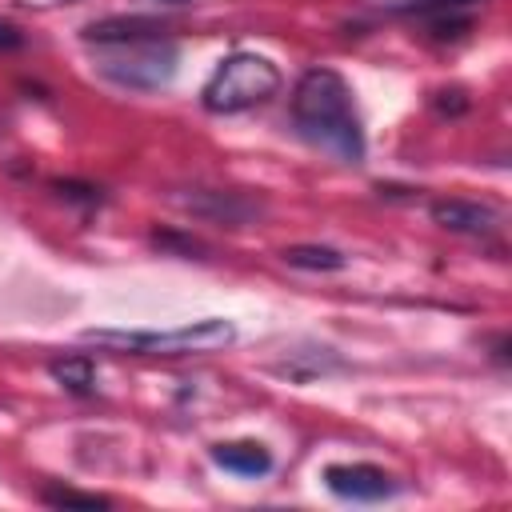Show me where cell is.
Listing matches in <instances>:
<instances>
[{
  "instance_id": "cell-1",
  "label": "cell",
  "mask_w": 512,
  "mask_h": 512,
  "mask_svg": "<svg viewBox=\"0 0 512 512\" xmlns=\"http://www.w3.org/2000/svg\"><path fill=\"white\" fill-rule=\"evenodd\" d=\"M292 124L312 148L344 164L364 160L368 144H364V128L352 104V88L336 68H308L300 76L292 92Z\"/></svg>"
},
{
  "instance_id": "cell-2",
  "label": "cell",
  "mask_w": 512,
  "mask_h": 512,
  "mask_svg": "<svg viewBox=\"0 0 512 512\" xmlns=\"http://www.w3.org/2000/svg\"><path fill=\"white\" fill-rule=\"evenodd\" d=\"M88 344H104V348H120V352H148V356H188V352H216L228 348L236 340L232 320L224 316H208V320H192L180 328H88L84 332Z\"/></svg>"
},
{
  "instance_id": "cell-3",
  "label": "cell",
  "mask_w": 512,
  "mask_h": 512,
  "mask_svg": "<svg viewBox=\"0 0 512 512\" xmlns=\"http://www.w3.org/2000/svg\"><path fill=\"white\" fill-rule=\"evenodd\" d=\"M276 88H280V68L268 56L232 52L216 64V72L200 88V104L212 116H232V112H248L264 104L268 96H276Z\"/></svg>"
},
{
  "instance_id": "cell-4",
  "label": "cell",
  "mask_w": 512,
  "mask_h": 512,
  "mask_svg": "<svg viewBox=\"0 0 512 512\" xmlns=\"http://www.w3.org/2000/svg\"><path fill=\"white\" fill-rule=\"evenodd\" d=\"M176 60H180V52H176L172 40L140 36V40L108 44V52L96 60V68H100V76H108L120 88L156 92L176 76Z\"/></svg>"
},
{
  "instance_id": "cell-5",
  "label": "cell",
  "mask_w": 512,
  "mask_h": 512,
  "mask_svg": "<svg viewBox=\"0 0 512 512\" xmlns=\"http://www.w3.org/2000/svg\"><path fill=\"white\" fill-rule=\"evenodd\" d=\"M324 484L340 500H384V496H392L400 488L376 464H328L324 468Z\"/></svg>"
},
{
  "instance_id": "cell-6",
  "label": "cell",
  "mask_w": 512,
  "mask_h": 512,
  "mask_svg": "<svg viewBox=\"0 0 512 512\" xmlns=\"http://www.w3.org/2000/svg\"><path fill=\"white\" fill-rule=\"evenodd\" d=\"M432 220L448 232H464V236H488L500 228V212L492 204H480V200H432Z\"/></svg>"
},
{
  "instance_id": "cell-7",
  "label": "cell",
  "mask_w": 512,
  "mask_h": 512,
  "mask_svg": "<svg viewBox=\"0 0 512 512\" xmlns=\"http://www.w3.org/2000/svg\"><path fill=\"white\" fill-rule=\"evenodd\" d=\"M212 460L224 472H236V476H264V472H272V452L260 440H228V444H216L212 448Z\"/></svg>"
},
{
  "instance_id": "cell-8",
  "label": "cell",
  "mask_w": 512,
  "mask_h": 512,
  "mask_svg": "<svg viewBox=\"0 0 512 512\" xmlns=\"http://www.w3.org/2000/svg\"><path fill=\"white\" fill-rule=\"evenodd\" d=\"M88 44H120V40H140V36H160V24L156 20H144V16H108V20H96L80 32Z\"/></svg>"
},
{
  "instance_id": "cell-9",
  "label": "cell",
  "mask_w": 512,
  "mask_h": 512,
  "mask_svg": "<svg viewBox=\"0 0 512 512\" xmlns=\"http://www.w3.org/2000/svg\"><path fill=\"white\" fill-rule=\"evenodd\" d=\"M180 204L192 208V212L216 216V220H224V224H244V220L256 212V204L244 200V196H236V192H200V196H184Z\"/></svg>"
},
{
  "instance_id": "cell-10",
  "label": "cell",
  "mask_w": 512,
  "mask_h": 512,
  "mask_svg": "<svg viewBox=\"0 0 512 512\" xmlns=\"http://www.w3.org/2000/svg\"><path fill=\"white\" fill-rule=\"evenodd\" d=\"M48 372H52V380L60 388H68L76 396H92L96 392V368H92L88 356H60V360L48 364Z\"/></svg>"
},
{
  "instance_id": "cell-11",
  "label": "cell",
  "mask_w": 512,
  "mask_h": 512,
  "mask_svg": "<svg viewBox=\"0 0 512 512\" xmlns=\"http://www.w3.org/2000/svg\"><path fill=\"white\" fill-rule=\"evenodd\" d=\"M284 260L292 264V268H308V272H340L348 260L336 252V248H328V244H292V248H284Z\"/></svg>"
},
{
  "instance_id": "cell-12",
  "label": "cell",
  "mask_w": 512,
  "mask_h": 512,
  "mask_svg": "<svg viewBox=\"0 0 512 512\" xmlns=\"http://www.w3.org/2000/svg\"><path fill=\"white\" fill-rule=\"evenodd\" d=\"M44 504L52 508H108V496L96 492H76V488H44Z\"/></svg>"
},
{
  "instance_id": "cell-13",
  "label": "cell",
  "mask_w": 512,
  "mask_h": 512,
  "mask_svg": "<svg viewBox=\"0 0 512 512\" xmlns=\"http://www.w3.org/2000/svg\"><path fill=\"white\" fill-rule=\"evenodd\" d=\"M480 0H416V4H404L400 12H420V16H448V12H460V8H472Z\"/></svg>"
},
{
  "instance_id": "cell-14",
  "label": "cell",
  "mask_w": 512,
  "mask_h": 512,
  "mask_svg": "<svg viewBox=\"0 0 512 512\" xmlns=\"http://www.w3.org/2000/svg\"><path fill=\"white\" fill-rule=\"evenodd\" d=\"M52 188H56V192H60L64 200H80V204H100V200H104V192H100L96 184H76V180H56Z\"/></svg>"
},
{
  "instance_id": "cell-15",
  "label": "cell",
  "mask_w": 512,
  "mask_h": 512,
  "mask_svg": "<svg viewBox=\"0 0 512 512\" xmlns=\"http://www.w3.org/2000/svg\"><path fill=\"white\" fill-rule=\"evenodd\" d=\"M20 44H24V32L16 24H8V20H0V52H12Z\"/></svg>"
},
{
  "instance_id": "cell-16",
  "label": "cell",
  "mask_w": 512,
  "mask_h": 512,
  "mask_svg": "<svg viewBox=\"0 0 512 512\" xmlns=\"http://www.w3.org/2000/svg\"><path fill=\"white\" fill-rule=\"evenodd\" d=\"M172 4H176V0H172Z\"/></svg>"
}]
</instances>
